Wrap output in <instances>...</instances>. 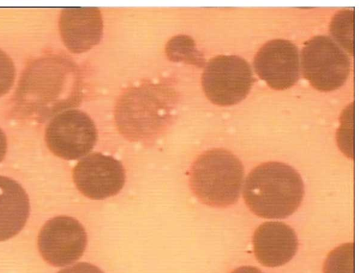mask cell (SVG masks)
<instances>
[{"label":"cell","mask_w":362,"mask_h":273,"mask_svg":"<svg viewBox=\"0 0 362 273\" xmlns=\"http://www.w3.org/2000/svg\"><path fill=\"white\" fill-rule=\"evenodd\" d=\"M82 95V77L76 63L64 55L49 54L24 69L14 94V110L21 117L43 122L78 106Z\"/></svg>","instance_id":"obj_1"},{"label":"cell","mask_w":362,"mask_h":273,"mask_svg":"<svg viewBox=\"0 0 362 273\" xmlns=\"http://www.w3.org/2000/svg\"><path fill=\"white\" fill-rule=\"evenodd\" d=\"M304 187L292 167L269 162L255 168L247 176L243 197L249 209L265 219H284L300 206Z\"/></svg>","instance_id":"obj_2"},{"label":"cell","mask_w":362,"mask_h":273,"mask_svg":"<svg viewBox=\"0 0 362 273\" xmlns=\"http://www.w3.org/2000/svg\"><path fill=\"white\" fill-rule=\"evenodd\" d=\"M174 96L162 86L146 85L127 92L119 100L115 113L118 129L132 141L149 139L165 127Z\"/></svg>","instance_id":"obj_3"},{"label":"cell","mask_w":362,"mask_h":273,"mask_svg":"<svg viewBox=\"0 0 362 273\" xmlns=\"http://www.w3.org/2000/svg\"><path fill=\"white\" fill-rule=\"evenodd\" d=\"M244 178L240 160L228 151L216 149L200 155L190 172V185L204 204L224 207L235 203Z\"/></svg>","instance_id":"obj_4"},{"label":"cell","mask_w":362,"mask_h":273,"mask_svg":"<svg viewBox=\"0 0 362 273\" xmlns=\"http://www.w3.org/2000/svg\"><path fill=\"white\" fill-rule=\"evenodd\" d=\"M301 65L304 77L321 91H331L341 87L351 69L349 56L326 35L315 36L305 43Z\"/></svg>","instance_id":"obj_5"},{"label":"cell","mask_w":362,"mask_h":273,"mask_svg":"<svg viewBox=\"0 0 362 273\" xmlns=\"http://www.w3.org/2000/svg\"><path fill=\"white\" fill-rule=\"evenodd\" d=\"M254 78L250 64L235 55H218L209 61L202 83L206 97L214 104L230 105L249 93Z\"/></svg>","instance_id":"obj_6"},{"label":"cell","mask_w":362,"mask_h":273,"mask_svg":"<svg viewBox=\"0 0 362 273\" xmlns=\"http://www.w3.org/2000/svg\"><path fill=\"white\" fill-rule=\"evenodd\" d=\"M98 139L92 119L78 110H68L57 114L45 132L49 150L66 160H76L87 155Z\"/></svg>","instance_id":"obj_7"},{"label":"cell","mask_w":362,"mask_h":273,"mask_svg":"<svg viewBox=\"0 0 362 273\" xmlns=\"http://www.w3.org/2000/svg\"><path fill=\"white\" fill-rule=\"evenodd\" d=\"M87 235L83 226L74 218L59 216L49 220L38 237V248L42 257L56 267L70 265L83 255Z\"/></svg>","instance_id":"obj_8"},{"label":"cell","mask_w":362,"mask_h":273,"mask_svg":"<svg viewBox=\"0 0 362 273\" xmlns=\"http://www.w3.org/2000/svg\"><path fill=\"white\" fill-rule=\"evenodd\" d=\"M73 179L78 190L92 199H103L117 194L125 182L120 161L101 153H92L74 167Z\"/></svg>","instance_id":"obj_9"},{"label":"cell","mask_w":362,"mask_h":273,"mask_svg":"<svg viewBox=\"0 0 362 273\" xmlns=\"http://www.w3.org/2000/svg\"><path fill=\"white\" fill-rule=\"evenodd\" d=\"M253 65L257 74L272 88H288L300 76L298 49L286 40L269 41L257 52Z\"/></svg>","instance_id":"obj_10"},{"label":"cell","mask_w":362,"mask_h":273,"mask_svg":"<svg viewBox=\"0 0 362 273\" xmlns=\"http://www.w3.org/2000/svg\"><path fill=\"white\" fill-rule=\"evenodd\" d=\"M59 25L65 46L74 53L88 50L98 44L103 36V19L98 8H64Z\"/></svg>","instance_id":"obj_11"},{"label":"cell","mask_w":362,"mask_h":273,"mask_svg":"<svg viewBox=\"0 0 362 273\" xmlns=\"http://www.w3.org/2000/svg\"><path fill=\"white\" fill-rule=\"evenodd\" d=\"M252 243L258 262L270 267L287 263L298 249L294 231L279 221H267L260 225L254 233Z\"/></svg>","instance_id":"obj_12"},{"label":"cell","mask_w":362,"mask_h":273,"mask_svg":"<svg viewBox=\"0 0 362 273\" xmlns=\"http://www.w3.org/2000/svg\"><path fill=\"white\" fill-rule=\"evenodd\" d=\"M29 212V199L23 187L10 178L0 176V241L18 234Z\"/></svg>","instance_id":"obj_13"},{"label":"cell","mask_w":362,"mask_h":273,"mask_svg":"<svg viewBox=\"0 0 362 273\" xmlns=\"http://www.w3.org/2000/svg\"><path fill=\"white\" fill-rule=\"evenodd\" d=\"M324 273H354V243L343 244L332 250L325 262Z\"/></svg>","instance_id":"obj_14"},{"label":"cell","mask_w":362,"mask_h":273,"mask_svg":"<svg viewBox=\"0 0 362 273\" xmlns=\"http://www.w3.org/2000/svg\"><path fill=\"white\" fill-rule=\"evenodd\" d=\"M16 76L13 61L0 50V97L7 93L12 87Z\"/></svg>","instance_id":"obj_15"},{"label":"cell","mask_w":362,"mask_h":273,"mask_svg":"<svg viewBox=\"0 0 362 273\" xmlns=\"http://www.w3.org/2000/svg\"><path fill=\"white\" fill-rule=\"evenodd\" d=\"M58 273H104L98 267L88 262H78L60 270Z\"/></svg>","instance_id":"obj_16"},{"label":"cell","mask_w":362,"mask_h":273,"mask_svg":"<svg viewBox=\"0 0 362 273\" xmlns=\"http://www.w3.org/2000/svg\"><path fill=\"white\" fill-rule=\"evenodd\" d=\"M7 149V142L6 135L0 129V162L3 160Z\"/></svg>","instance_id":"obj_17"},{"label":"cell","mask_w":362,"mask_h":273,"mask_svg":"<svg viewBox=\"0 0 362 273\" xmlns=\"http://www.w3.org/2000/svg\"><path fill=\"white\" fill-rule=\"evenodd\" d=\"M232 273H263L259 269L252 266L240 267L235 269Z\"/></svg>","instance_id":"obj_18"}]
</instances>
